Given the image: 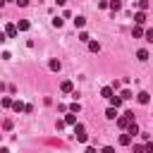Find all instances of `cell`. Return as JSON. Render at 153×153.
<instances>
[{
	"label": "cell",
	"instance_id": "cell-1",
	"mask_svg": "<svg viewBox=\"0 0 153 153\" xmlns=\"http://www.w3.org/2000/svg\"><path fill=\"white\" fill-rule=\"evenodd\" d=\"M74 136H76V141H81V143H86L88 141V134H86V129H84V124H74Z\"/></svg>",
	"mask_w": 153,
	"mask_h": 153
},
{
	"label": "cell",
	"instance_id": "cell-2",
	"mask_svg": "<svg viewBox=\"0 0 153 153\" xmlns=\"http://www.w3.org/2000/svg\"><path fill=\"white\" fill-rule=\"evenodd\" d=\"M124 131H127V134H129V136H131V139H134V136H136V134H141V131H139V124H136V122H129V124H127V129H124Z\"/></svg>",
	"mask_w": 153,
	"mask_h": 153
},
{
	"label": "cell",
	"instance_id": "cell-3",
	"mask_svg": "<svg viewBox=\"0 0 153 153\" xmlns=\"http://www.w3.org/2000/svg\"><path fill=\"white\" fill-rule=\"evenodd\" d=\"M17 33H19V31H17L14 24H7V26H5V36H7V38H17Z\"/></svg>",
	"mask_w": 153,
	"mask_h": 153
},
{
	"label": "cell",
	"instance_id": "cell-4",
	"mask_svg": "<svg viewBox=\"0 0 153 153\" xmlns=\"http://www.w3.org/2000/svg\"><path fill=\"white\" fill-rule=\"evenodd\" d=\"M60 91H62V93H72V91H74V84H72L69 79H65V81L60 84Z\"/></svg>",
	"mask_w": 153,
	"mask_h": 153
},
{
	"label": "cell",
	"instance_id": "cell-5",
	"mask_svg": "<svg viewBox=\"0 0 153 153\" xmlns=\"http://www.w3.org/2000/svg\"><path fill=\"white\" fill-rule=\"evenodd\" d=\"M108 10L110 12H120L122 10V0H108Z\"/></svg>",
	"mask_w": 153,
	"mask_h": 153
},
{
	"label": "cell",
	"instance_id": "cell-6",
	"mask_svg": "<svg viewBox=\"0 0 153 153\" xmlns=\"http://www.w3.org/2000/svg\"><path fill=\"white\" fill-rule=\"evenodd\" d=\"M14 26H17V31H29V26H31V24H29V19H19Z\"/></svg>",
	"mask_w": 153,
	"mask_h": 153
},
{
	"label": "cell",
	"instance_id": "cell-7",
	"mask_svg": "<svg viewBox=\"0 0 153 153\" xmlns=\"http://www.w3.org/2000/svg\"><path fill=\"white\" fill-rule=\"evenodd\" d=\"M134 22H136V26L146 24V12H136V14H134Z\"/></svg>",
	"mask_w": 153,
	"mask_h": 153
},
{
	"label": "cell",
	"instance_id": "cell-8",
	"mask_svg": "<svg viewBox=\"0 0 153 153\" xmlns=\"http://www.w3.org/2000/svg\"><path fill=\"white\" fill-rule=\"evenodd\" d=\"M100 96H103V98H112V96H115L112 86H103V88H100Z\"/></svg>",
	"mask_w": 153,
	"mask_h": 153
},
{
	"label": "cell",
	"instance_id": "cell-9",
	"mask_svg": "<svg viewBox=\"0 0 153 153\" xmlns=\"http://www.w3.org/2000/svg\"><path fill=\"white\" fill-rule=\"evenodd\" d=\"M136 100H139V103H141V105H148V100H151V96H148V93H146V91H141V93H139V96H136Z\"/></svg>",
	"mask_w": 153,
	"mask_h": 153
},
{
	"label": "cell",
	"instance_id": "cell-10",
	"mask_svg": "<svg viewBox=\"0 0 153 153\" xmlns=\"http://www.w3.org/2000/svg\"><path fill=\"white\" fill-rule=\"evenodd\" d=\"M12 110H14V112H24V110H26V105H24L22 100H12Z\"/></svg>",
	"mask_w": 153,
	"mask_h": 153
},
{
	"label": "cell",
	"instance_id": "cell-11",
	"mask_svg": "<svg viewBox=\"0 0 153 153\" xmlns=\"http://www.w3.org/2000/svg\"><path fill=\"white\" fill-rule=\"evenodd\" d=\"M105 117H108V120H117V117H120V115H117V108H108V110H105Z\"/></svg>",
	"mask_w": 153,
	"mask_h": 153
},
{
	"label": "cell",
	"instance_id": "cell-12",
	"mask_svg": "<svg viewBox=\"0 0 153 153\" xmlns=\"http://www.w3.org/2000/svg\"><path fill=\"white\" fill-rule=\"evenodd\" d=\"M115 122H117V127H120V129H127V124H129V120H127L124 115H120V117H117Z\"/></svg>",
	"mask_w": 153,
	"mask_h": 153
},
{
	"label": "cell",
	"instance_id": "cell-13",
	"mask_svg": "<svg viewBox=\"0 0 153 153\" xmlns=\"http://www.w3.org/2000/svg\"><path fill=\"white\" fill-rule=\"evenodd\" d=\"M120 146H131V136H129L127 131H124V134L120 136Z\"/></svg>",
	"mask_w": 153,
	"mask_h": 153
},
{
	"label": "cell",
	"instance_id": "cell-14",
	"mask_svg": "<svg viewBox=\"0 0 153 153\" xmlns=\"http://www.w3.org/2000/svg\"><path fill=\"white\" fill-rule=\"evenodd\" d=\"M86 45H88V50H91V53H98V50H100V43H98V41H88Z\"/></svg>",
	"mask_w": 153,
	"mask_h": 153
},
{
	"label": "cell",
	"instance_id": "cell-15",
	"mask_svg": "<svg viewBox=\"0 0 153 153\" xmlns=\"http://www.w3.org/2000/svg\"><path fill=\"white\" fill-rule=\"evenodd\" d=\"M136 57H139L141 62H146V60H148V50H146V48H141V50H136Z\"/></svg>",
	"mask_w": 153,
	"mask_h": 153
},
{
	"label": "cell",
	"instance_id": "cell-16",
	"mask_svg": "<svg viewBox=\"0 0 153 153\" xmlns=\"http://www.w3.org/2000/svg\"><path fill=\"white\" fill-rule=\"evenodd\" d=\"M108 100H110V108H120V105H122V98H120V96H112V98H108Z\"/></svg>",
	"mask_w": 153,
	"mask_h": 153
},
{
	"label": "cell",
	"instance_id": "cell-17",
	"mask_svg": "<svg viewBox=\"0 0 153 153\" xmlns=\"http://www.w3.org/2000/svg\"><path fill=\"white\" fill-rule=\"evenodd\" d=\"M74 26H76V29H84V26H86V17H76V19H74Z\"/></svg>",
	"mask_w": 153,
	"mask_h": 153
},
{
	"label": "cell",
	"instance_id": "cell-18",
	"mask_svg": "<svg viewBox=\"0 0 153 153\" xmlns=\"http://www.w3.org/2000/svg\"><path fill=\"white\" fill-rule=\"evenodd\" d=\"M65 124H72V127H74V124H76V115H74V112H69V115L65 117Z\"/></svg>",
	"mask_w": 153,
	"mask_h": 153
},
{
	"label": "cell",
	"instance_id": "cell-19",
	"mask_svg": "<svg viewBox=\"0 0 153 153\" xmlns=\"http://www.w3.org/2000/svg\"><path fill=\"white\" fill-rule=\"evenodd\" d=\"M131 36H134V38H141V36H143V29H141V26H134V29H131Z\"/></svg>",
	"mask_w": 153,
	"mask_h": 153
},
{
	"label": "cell",
	"instance_id": "cell-20",
	"mask_svg": "<svg viewBox=\"0 0 153 153\" xmlns=\"http://www.w3.org/2000/svg\"><path fill=\"white\" fill-rule=\"evenodd\" d=\"M48 67H50L53 72H60V60H50V62H48Z\"/></svg>",
	"mask_w": 153,
	"mask_h": 153
},
{
	"label": "cell",
	"instance_id": "cell-21",
	"mask_svg": "<svg viewBox=\"0 0 153 153\" xmlns=\"http://www.w3.org/2000/svg\"><path fill=\"white\" fill-rule=\"evenodd\" d=\"M136 7H139V12H146V10H148V0H139Z\"/></svg>",
	"mask_w": 153,
	"mask_h": 153
},
{
	"label": "cell",
	"instance_id": "cell-22",
	"mask_svg": "<svg viewBox=\"0 0 153 153\" xmlns=\"http://www.w3.org/2000/svg\"><path fill=\"white\" fill-rule=\"evenodd\" d=\"M120 98H122V100H129V98H134V96H131V91H129V88H124V91L120 93Z\"/></svg>",
	"mask_w": 153,
	"mask_h": 153
},
{
	"label": "cell",
	"instance_id": "cell-23",
	"mask_svg": "<svg viewBox=\"0 0 153 153\" xmlns=\"http://www.w3.org/2000/svg\"><path fill=\"white\" fill-rule=\"evenodd\" d=\"M79 41H81V43H88V41H91V36H88L86 31H81V33H79Z\"/></svg>",
	"mask_w": 153,
	"mask_h": 153
},
{
	"label": "cell",
	"instance_id": "cell-24",
	"mask_svg": "<svg viewBox=\"0 0 153 153\" xmlns=\"http://www.w3.org/2000/svg\"><path fill=\"white\" fill-rule=\"evenodd\" d=\"M0 103H2V108H12V98H10V96H5Z\"/></svg>",
	"mask_w": 153,
	"mask_h": 153
},
{
	"label": "cell",
	"instance_id": "cell-25",
	"mask_svg": "<svg viewBox=\"0 0 153 153\" xmlns=\"http://www.w3.org/2000/svg\"><path fill=\"white\" fill-rule=\"evenodd\" d=\"M143 153H153V141H146L143 143Z\"/></svg>",
	"mask_w": 153,
	"mask_h": 153
},
{
	"label": "cell",
	"instance_id": "cell-26",
	"mask_svg": "<svg viewBox=\"0 0 153 153\" xmlns=\"http://www.w3.org/2000/svg\"><path fill=\"white\" fill-rule=\"evenodd\" d=\"M143 36H146V41H148V43H153V29H146V31H143Z\"/></svg>",
	"mask_w": 153,
	"mask_h": 153
},
{
	"label": "cell",
	"instance_id": "cell-27",
	"mask_svg": "<svg viewBox=\"0 0 153 153\" xmlns=\"http://www.w3.org/2000/svg\"><path fill=\"white\" fill-rule=\"evenodd\" d=\"M79 110H81L79 103H72V105H69V112H79Z\"/></svg>",
	"mask_w": 153,
	"mask_h": 153
},
{
	"label": "cell",
	"instance_id": "cell-28",
	"mask_svg": "<svg viewBox=\"0 0 153 153\" xmlns=\"http://www.w3.org/2000/svg\"><path fill=\"white\" fill-rule=\"evenodd\" d=\"M53 26H55V29H60V26H62V19H60V17H55V19H53Z\"/></svg>",
	"mask_w": 153,
	"mask_h": 153
},
{
	"label": "cell",
	"instance_id": "cell-29",
	"mask_svg": "<svg viewBox=\"0 0 153 153\" xmlns=\"http://www.w3.org/2000/svg\"><path fill=\"white\" fill-rule=\"evenodd\" d=\"M134 153H143V143H134Z\"/></svg>",
	"mask_w": 153,
	"mask_h": 153
},
{
	"label": "cell",
	"instance_id": "cell-30",
	"mask_svg": "<svg viewBox=\"0 0 153 153\" xmlns=\"http://www.w3.org/2000/svg\"><path fill=\"white\" fill-rule=\"evenodd\" d=\"M100 153H115V148H112V146H105V148H103Z\"/></svg>",
	"mask_w": 153,
	"mask_h": 153
},
{
	"label": "cell",
	"instance_id": "cell-31",
	"mask_svg": "<svg viewBox=\"0 0 153 153\" xmlns=\"http://www.w3.org/2000/svg\"><path fill=\"white\" fill-rule=\"evenodd\" d=\"M14 2H17L19 7H26V5H29V0H14Z\"/></svg>",
	"mask_w": 153,
	"mask_h": 153
},
{
	"label": "cell",
	"instance_id": "cell-32",
	"mask_svg": "<svg viewBox=\"0 0 153 153\" xmlns=\"http://www.w3.org/2000/svg\"><path fill=\"white\" fill-rule=\"evenodd\" d=\"M5 41H7V36H5L2 31H0V43H5Z\"/></svg>",
	"mask_w": 153,
	"mask_h": 153
},
{
	"label": "cell",
	"instance_id": "cell-33",
	"mask_svg": "<svg viewBox=\"0 0 153 153\" xmlns=\"http://www.w3.org/2000/svg\"><path fill=\"white\" fill-rule=\"evenodd\" d=\"M86 153H96V148H91V146H88V148H86Z\"/></svg>",
	"mask_w": 153,
	"mask_h": 153
},
{
	"label": "cell",
	"instance_id": "cell-34",
	"mask_svg": "<svg viewBox=\"0 0 153 153\" xmlns=\"http://www.w3.org/2000/svg\"><path fill=\"white\" fill-rule=\"evenodd\" d=\"M55 2H57V5H65V2H67V0H55Z\"/></svg>",
	"mask_w": 153,
	"mask_h": 153
},
{
	"label": "cell",
	"instance_id": "cell-35",
	"mask_svg": "<svg viewBox=\"0 0 153 153\" xmlns=\"http://www.w3.org/2000/svg\"><path fill=\"white\" fill-rule=\"evenodd\" d=\"M2 5H5V2H2V0H0V7H2Z\"/></svg>",
	"mask_w": 153,
	"mask_h": 153
},
{
	"label": "cell",
	"instance_id": "cell-36",
	"mask_svg": "<svg viewBox=\"0 0 153 153\" xmlns=\"http://www.w3.org/2000/svg\"><path fill=\"white\" fill-rule=\"evenodd\" d=\"M2 2H10V0H2Z\"/></svg>",
	"mask_w": 153,
	"mask_h": 153
}]
</instances>
